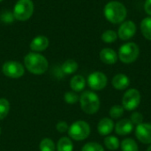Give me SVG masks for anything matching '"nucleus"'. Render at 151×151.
<instances>
[{"instance_id":"ddd939ff","label":"nucleus","mask_w":151,"mask_h":151,"mask_svg":"<svg viewBox=\"0 0 151 151\" xmlns=\"http://www.w3.org/2000/svg\"><path fill=\"white\" fill-rule=\"evenodd\" d=\"M134 129V125L128 119H123L119 120L115 126V133L119 135L124 136L132 133Z\"/></svg>"},{"instance_id":"0eeeda50","label":"nucleus","mask_w":151,"mask_h":151,"mask_svg":"<svg viewBox=\"0 0 151 151\" xmlns=\"http://www.w3.org/2000/svg\"><path fill=\"white\" fill-rule=\"evenodd\" d=\"M141 103V93L135 88L128 89L123 96L122 106L127 111H134Z\"/></svg>"},{"instance_id":"9d476101","label":"nucleus","mask_w":151,"mask_h":151,"mask_svg":"<svg viewBox=\"0 0 151 151\" xmlns=\"http://www.w3.org/2000/svg\"><path fill=\"white\" fill-rule=\"evenodd\" d=\"M136 33V25L132 20L122 22L118 31V36L124 41H128L134 36Z\"/></svg>"},{"instance_id":"bb28decb","label":"nucleus","mask_w":151,"mask_h":151,"mask_svg":"<svg viewBox=\"0 0 151 151\" xmlns=\"http://www.w3.org/2000/svg\"><path fill=\"white\" fill-rule=\"evenodd\" d=\"M81 151H104V149L97 142H88L82 147Z\"/></svg>"},{"instance_id":"9b49d317","label":"nucleus","mask_w":151,"mask_h":151,"mask_svg":"<svg viewBox=\"0 0 151 151\" xmlns=\"http://www.w3.org/2000/svg\"><path fill=\"white\" fill-rule=\"evenodd\" d=\"M135 136L139 142L144 144L151 143V124L142 123L135 128Z\"/></svg>"},{"instance_id":"f704fd0d","label":"nucleus","mask_w":151,"mask_h":151,"mask_svg":"<svg viewBox=\"0 0 151 151\" xmlns=\"http://www.w3.org/2000/svg\"><path fill=\"white\" fill-rule=\"evenodd\" d=\"M3 1H4V0H0V3H1V2H3Z\"/></svg>"},{"instance_id":"4468645a","label":"nucleus","mask_w":151,"mask_h":151,"mask_svg":"<svg viewBox=\"0 0 151 151\" xmlns=\"http://www.w3.org/2000/svg\"><path fill=\"white\" fill-rule=\"evenodd\" d=\"M100 59L106 65H114L118 61L117 52L111 48H104L100 51Z\"/></svg>"},{"instance_id":"72a5a7b5","label":"nucleus","mask_w":151,"mask_h":151,"mask_svg":"<svg viewBox=\"0 0 151 151\" xmlns=\"http://www.w3.org/2000/svg\"><path fill=\"white\" fill-rule=\"evenodd\" d=\"M0 134H1V127H0Z\"/></svg>"},{"instance_id":"1a4fd4ad","label":"nucleus","mask_w":151,"mask_h":151,"mask_svg":"<svg viewBox=\"0 0 151 151\" xmlns=\"http://www.w3.org/2000/svg\"><path fill=\"white\" fill-rule=\"evenodd\" d=\"M107 82L108 79L102 72H94L90 73L88 78V84L89 88L96 91L104 89L107 86Z\"/></svg>"},{"instance_id":"a211bd4d","label":"nucleus","mask_w":151,"mask_h":151,"mask_svg":"<svg viewBox=\"0 0 151 151\" xmlns=\"http://www.w3.org/2000/svg\"><path fill=\"white\" fill-rule=\"evenodd\" d=\"M78 63L73 59L65 60L61 65V71L65 74H72L74 73L78 70Z\"/></svg>"},{"instance_id":"7c9ffc66","label":"nucleus","mask_w":151,"mask_h":151,"mask_svg":"<svg viewBox=\"0 0 151 151\" xmlns=\"http://www.w3.org/2000/svg\"><path fill=\"white\" fill-rule=\"evenodd\" d=\"M56 128H57V130H58L59 133H65V132L68 131L69 127H68V125H67L66 122H65V121H60V122H58V123L57 124Z\"/></svg>"},{"instance_id":"a878e982","label":"nucleus","mask_w":151,"mask_h":151,"mask_svg":"<svg viewBox=\"0 0 151 151\" xmlns=\"http://www.w3.org/2000/svg\"><path fill=\"white\" fill-rule=\"evenodd\" d=\"M124 110H125V109L123 108L122 105H114V106H112V107L111 108V110H110V112H109L111 118L113 119H119V118L123 115Z\"/></svg>"},{"instance_id":"473e14b6","label":"nucleus","mask_w":151,"mask_h":151,"mask_svg":"<svg viewBox=\"0 0 151 151\" xmlns=\"http://www.w3.org/2000/svg\"><path fill=\"white\" fill-rule=\"evenodd\" d=\"M147 151H151V145L150 146V147H149V149L147 150Z\"/></svg>"},{"instance_id":"f03ea898","label":"nucleus","mask_w":151,"mask_h":151,"mask_svg":"<svg viewBox=\"0 0 151 151\" xmlns=\"http://www.w3.org/2000/svg\"><path fill=\"white\" fill-rule=\"evenodd\" d=\"M26 68L33 74L40 75L44 73L49 67V63L46 58L37 52H30L24 58Z\"/></svg>"},{"instance_id":"dca6fc26","label":"nucleus","mask_w":151,"mask_h":151,"mask_svg":"<svg viewBox=\"0 0 151 151\" xmlns=\"http://www.w3.org/2000/svg\"><path fill=\"white\" fill-rule=\"evenodd\" d=\"M111 84H112V86H113V88L115 89L124 90V89H126L127 88L129 87L130 80L126 74L119 73V74H116L113 77V79L111 81Z\"/></svg>"},{"instance_id":"f3484780","label":"nucleus","mask_w":151,"mask_h":151,"mask_svg":"<svg viewBox=\"0 0 151 151\" xmlns=\"http://www.w3.org/2000/svg\"><path fill=\"white\" fill-rule=\"evenodd\" d=\"M86 86V81L81 75H75L70 81V87L74 92H80L84 89Z\"/></svg>"},{"instance_id":"f8f14e48","label":"nucleus","mask_w":151,"mask_h":151,"mask_svg":"<svg viewBox=\"0 0 151 151\" xmlns=\"http://www.w3.org/2000/svg\"><path fill=\"white\" fill-rule=\"evenodd\" d=\"M50 44L49 39L44 35L35 36L30 42V49L33 52H41L45 50Z\"/></svg>"},{"instance_id":"c85d7f7f","label":"nucleus","mask_w":151,"mask_h":151,"mask_svg":"<svg viewBox=\"0 0 151 151\" xmlns=\"http://www.w3.org/2000/svg\"><path fill=\"white\" fill-rule=\"evenodd\" d=\"M130 120H131V122L133 123V125L138 126V125H140V124L142 123V121H143V116H142V114L141 112L135 111V112H134V113L131 115Z\"/></svg>"},{"instance_id":"f257e3e1","label":"nucleus","mask_w":151,"mask_h":151,"mask_svg":"<svg viewBox=\"0 0 151 151\" xmlns=\"http://www.w3.org/2000/svg\"><path fill=\"white\" fill-rule=\"evenodd\" d=\"M104 14L108 21L112 24L124 22L127 18V11L126 6L119 1H111L104 8Z\"/></svg>"},{"instance_id":"423d86ee","label":"nucleus","mask_w":151,"mask_h":151,"mask_svg":"<svg viewBox=\"0 0 151 151\" xmlns=\"http://www.w3.org/2000/svg\"><path fill=\"white\" fill-rule=\"evenodd\" d=\"M68 134L74 141H83L89 136L90 127L86 121H75L68 128Z\"/></svg>"},{"instance_id":"cd10ccee","label":"nucleus","mask_w":151,"mask_h":151,"mask_svg":"<svg viewBox=\"0 0 151 151\" xmlns=\"http://www.w3.org/2000/svg\"><path fill=\"white\" fill-rule=\"evenodd\" d=\"M64 98H65V101L67 104H76L80 100L79 96L75 92H71V91L70 92H66L65 94Z\"/></svg>"},{"instance_id":"39448f33","label":"nucleus","mask_w":151,"mask_h":151,"mask_svg":"<svg viewBox=\"0 0 151 151\" xmlns=\"http://www.w3.org/2000/svg\"><path fill=\"white\" fill-rule=\"evenodd\" d=\"M139 54H140V49L136 43L127 42L119 48L118 57L119 58L122 63L131 64L134 63L138 58Z\"/></svg>"},{"instance_id":"2eb2a0df","label":"nucleus","mask_w":151,"mask_h":151,"mask_svg":"<svg viewBox=\"0 0 151 151\" xmlns=\"http://www.w3.org/2000/svg\"><path fill=\"white\" fill-rule=\"evenodd\" d=\"M114 128V122L109 118L102 119L97 125V131L100 135L107 136L109 135Z\"/></svg>"},{"instance_id":"4be33fe9","label":"nucleus","mask_w":151,"mask_h":151,"mask_svg":"<svg viewBox=\"0 0 151 151\" xmlns=\"http://www.w3.org/2000/svg\"><path fill=\"white\" fill-rule=\"evenodd\" d=\"M73 144L68 137H62L57 145V150L58 151H73Z\"/></svg>"},{"instance_id":"c756f323","label":"nucleus","mask_w":151,"mask_h":151,"mask_svg":"<svg viewBox=\"0 0 151 151\" xmlns=\"http://www.w3.org/2000/svg\"><path fill=\"white\" fill-rule=\"evenodd\" d=\"M0 19L4 23H12L15 18L13 16V13L11 12H4L0 15Z\"/></svg>"},{"instance_id":"412c9836","label":"nucleus","mask_w":151,"mask_h":151,"mask_svg":"<svg viewBox=\"0 0 151 151\" xmlns=\"http://www.w3.org/2000/svg\"><path fill=\"white\" fill-rule=\"evenodd\" d=\"M120 148L122 151H139L136 142L131 138L124 139L120 143Z\"/></svg>"},{"instance_id":"7ed1b4c3","label":"nucleus","mask_w":151,"mask_h":151,"mask_svg":"<svg viewBox=\"0 0 151 151\" xmlns=\"http://www.w3.org/2000/svg\"><path fill=\"white\" fill-rule=\"evenodd\" d=\"M80 104L82 111L87 114H95L100 108V99L92 91H85L80 97Z\"/></svg>"},{"instance_id":"393cba45","label":"nucleus","mask_w":151,"mask_h":151,"mask_svg":"<svg viewBox=\"0 0 151 151\" xmlns=\"http://www.w3.org/2000/svg\"><path fill=\"white\" fill-rule=\"evenodd\" d=\"M102 40L106 43H112L118 38V34L113 30H106L102 35Z\"/></svg>"},{"instance_id":"6ab92c4d","label":"nucleus","mask_w":151,"mask_h":151,"mask_svg":"<svg viewBox=\"0 0 151 151\" xmlns=\"http://www.w3.org/2000/svg\"><path fill=\"white\" fill-rule=\"evenodd\" d=\"M141 31L142 35L151 41V17L144 18L141 22Z\"/></svg>"},{"instance_id":"2f4dec72","label":"nucleus","mask_w":151,"mask_h":151,"mask_svg":"<svg viewBox=\"0 0 151 151\" xmlns=\"http://www.w3.org/2000/svg\"><path fill=\"white\" fill-rule=\"evenodd\" d=\"M144 10L147 14L151 17V0H146L144 4Z\"/></svg>"},{"instance_id":"5701e85b","label":"nucleus","mask_w":151,"mask_h":151,"mask_svg":"<svg viewBox=\"0 0 151 151\" xmlns=\"http://www.w3.org/2000/svg\"><path fill=\"white\" fill-rule=\"evenodd\" d=\"M40 151H56V146L52 140L44 138L40 142Z\"/></svg>"},{"instance_id":"6e6552de","label":"nucleus","mask_w":151,"mask_h":151,"mask_svg":"<svg viewBox=\"0 0 151 151\" xmlns=\"http://www.w3.org/2000/svg\"><path fill=\"white\" fill-rule=\"evenodd\" d=\"M3 73L12 79H18L24 75V66L18 61H7L3 65Z\"/></svg>"},{"instance_id":"b1692460","label":"nucleus","mask_w":151,"mask_h":151,"mask_svg":"<svg viewBox=\"0 0 151 151\" xmlns=\"http://www.w3.org/2000/svg\"><path fill=\"white\" fill-rule=\"evenodd\" d=\"M10 111V104L8 100L4 98H0V120L7 117Z\"/></svg>"},{"instance_id":"20e7f679","label":"nucleus","mask_w":151,"mask_h":151,"mask_svg":"<svg viewBox=\"0 0 151 151\" xmlns=\"http://www.w3.org/2000/svg\"><path fill=\"white\" fill-rule=\"evenodd\" d=\"M34 3L32 0H18L13 7V16L15 19L26 21L31 18L34 13Z\"/></svg>"},{"instance_id":"aec40b11","label":"nucleus","mask_w":151,"mask_h":151,"mask_svg":"<svg viewBox=\"0 0 151 151\" xmlns=\"http://www.w3.org/2000/svg\"><path fill=\"white\" fill-rule=\"evenodd\" d=\"M104 143L109 150L111 151L117 150L120 146L119 139L113 135H107L104 140Z\"/></svg>"}]
</instances>
